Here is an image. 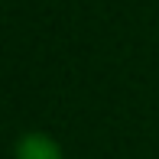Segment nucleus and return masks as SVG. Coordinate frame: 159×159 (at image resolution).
<instances>
[{
    "label": "nucleus",
    "instance_id": "nucleus-1",
    "mask_svg": "<svg viewBox=\"0 0 159 159\" xmlns=\"http://www.w3.org/2000/svg\"><path fill=\"white\" fill-rule=\"evenodd\" d=\"M13 159H62V146L42 130H30L16 140Z\"/></svg>",
    "mask_w": 159,
    "mask_h": 159
}]
</instances>
